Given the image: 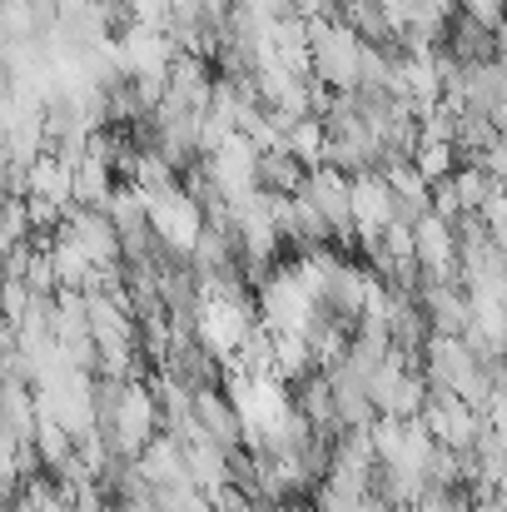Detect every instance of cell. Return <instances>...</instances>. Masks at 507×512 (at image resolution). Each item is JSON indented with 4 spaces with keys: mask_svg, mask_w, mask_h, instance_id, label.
<instances>
[{
    "mask_svg": "<svg viewBox=\"0 0 507 512\" xmlns=\"http://www.w3.org/2000/svg\"><path fill=\"white\" fill-rule=\"evenodd\" d=\"M50 264H55V279H60V289H90V279H95V259H90V249L80 244V239H70V234H55V244H50Z\"/></svg>",
    "mask_w": 507,
    "mask_h": 512,
    "instance_id": "obj_13",
    "label": "cell"
},
{
    "mask_svg": "<svg viewBox=\"0 0 507 512\" xmlns=\"http://www.w3.org/2000/svg\"><path fill=\"white\" fill-rule=\"evenodd\" d=\"M353 219H358V239H378L398 219V194L383 170L353 179Z\"/></svg>",
    "mask_w": 507,
    "mask_h": 512,
    "instance_id": "obj_8",
    "label": "cell"
},
{
    "mask_svg": "<svg viewBox=\"0 0 507 512\" xmlns=\"http://www.w3.org/2000/svg\"><path fill=\"white\" fill-rule=\"evenodd\" d=\"M135 468L155 483V488H169V483H194L189 478V458H184V443L169 433V428H160L150 443H145V453L135 458Z\"/></svg>",
    "mask_w": 507,
    "mask_h": 512,
    "instance_id": "obj_9",
    "label": "cell"
},
{
    "mask_svg": "<svg viewBox=\"0 0 507 512\" xmlns=\"http://www.w3.org/2000/svg\"><path fill=\"white\" fill-rule=\"evenodd\" d=\"M309 165L289 150V145H279V150H259V189H269V194H299L304 184H309Z\"/></svg>",
    "mask_w": 507,
    "mask_h": 512,
    "instance_id": "obj_12",
    "label": "cell"
},
{
    "mask_svg": "<svg viewBox=\"0 0 507 512\" xmlns=\"http://www.w3.org/2000/svg\"><path fill=\"white\" fill-rule=\"evenodd\" d=\"M184 458H189V478L199 483V493H214V488L234 483V478H229V448L214 443L209 433L189 438V443H184Z\"/></svg>",
    "mask_w": 507,
    "mask_h": 512,
    "instance_id": "obj_10",
    "label": "cell"
},
{
    "mask_svg": "<svg viewBox=\"0 0 507 512\" xmlns=\"http://www.w3.org/2000/svg\"><path fill=\"white\" fill-rule=\"evenodd\" d=\"M309 35H314V80L329 85V90H358L363 85V35L348 25V20H309Z\"/></svg>",
    "mask_w": 507,
    "mask_h": 512,
    "instance_id": "obj_1",
    "label": "cell"
},
{
    "mask_svg": "<svg viewBox=\"0 0 507 512\" xmlns=\"http://www.w3.org/2000/svg\"><path fill=\"white\" fill-rule=\"evenodd\" d=\"M498 140H503V130H498L493 115H483V110H458L453 145H458V160H463V165H483Z\"/></svg>",
    "mask_w": 507,
    "mask_h": 512,
    "instance_id": "obj_11",
    "label": "cell"
},
{
    "mask_svg": "<svg viewBox=\"0 0 507 512\" xmlns=\"http://www.w3.org/2000/svg\"><path fill=\"white\" fill-rule=\"evenodd\" d=\"M453 184H458V194H463V209H468V214H483V209L493 204V194L503 189L493 174L483 170V165H458Z\"/></svg>",
    "mask_w": 507,
    "mask_h": 512,
    "instance_id": "obj_16",
    "label": "cell"
},
{
    "mask_svg": "<svg viewBox=\"0 0 507 512\" xmlns=\"http://www.w3.org/2000/svg\"><path fill=\"white\" fill-rule=\"evenodd\" d=\"M204 160H209V170H214V179H219V189H224L229 204L259 189V145H254L249 135L234 130V135H229L214 155H204Z\"/></svg>",
    "mask_w": 507,
    "mask_h": 512,
    "instance_id": "obj_6",
    "label": "cell"
},
{
    "mask_svg": "<svg viewBox=\"0 0 507 512\" xmlns=\"http://www.w3.org/2000/svg\"><path fill=\"white\" fill-rule=\"evenodd\" d=\"M433 214H443V219H453V224L468 214V209H463V194H458V184H453V174L433 184Z\"/></svg>",
    "mask_w": 507,
    "mask_h": 512,
    "instance_id": "obj_18",
    "label": "cell"
},
{
    "mask_svg": "<svg viewBox=\"0 0 507 512\" xmlns=\"http://www.w3.org/2000/svg\"><path fill=\"white\" fill-rule=\"evenodd\" d=\"M493 120H498V130H503V135H507V95H503V100H498V110H493Z\"/></svg>",
    "mask_w": 507,
    "mask_h": 512,
    "instance_id": "obj_19",
    "label": "cell"
},
{
    "mask_svg": "<svg viewBox=\"0 0 507 512\" xmlns=\"http://www.w3.org/2000/svg\"><path fill=\"white\" fill-rule=\"evenodd\" d=\"M160 368H165L179 388H189V393H199V388H219V383H224V373H229V363L199 339V334H174L169 358L160 363Z\"/></svg>",
    "mask_w": 507,
    "mask_h": 512,
    "instance_id": "obj_2",
    "label": "cell"
},
{
    "mask_svg": "<svg viewBox=\"0 0 507 512\" xmlns=\"http://www.w3.org/2000/svg\"><path fill=\"white\" fill-rule=\"evenodd\" d=\"M150 224H155L160 244L179 249V254H194V244H199V234H204V209H199V204L184 194V184H179V189H169V194H150Z\"/></svg>",
    "mask_w": 507,
    "mask_h": 512,
    "instance_id": "obj_3",
    "label": "cell"
},
{
    "mask_svg": "<svg viewBox=\"0 0 507 512\" xmlns=\"http://www.w3.org/2000/svg\"><path fill=\"white\" fill-rule=\"evenodd\" d=\"M418 294H423V309L433 319V334H468L473 329L478 309H473V294L463 279H433Z\"/></svg>",
    "mask_w": 507,
    "mask_h": 512,
    "instance_id": "obj_7",
    "label": "cell"
},
{
    "mask_svg": "<svg viewBox=\"0 0 507 512\" xmlns=\"http://www.w3.org/2000/svg\"><path fill=\"white\" fill-rule=\"evenodd\" d=\"M304 189H309V194L319 199V209L329 214L338 249L358 244V219H353V174L334 170V165H319V170L309 174V184H304Z\"/></svg>",
    "mask_w": 507,
    "mask_h": 512,
    "instance_id": "obj_5",
    "label": "cell"
},
{
    "mask_svg": "<svg viewBox=\"0 0 507 512\" xmlns=\"http://www.w3.org/2000/svg\"><path fill=\"white\" fill-rule=\"evenodd\" d=\"M413 239H418L413 259H418V269H423V284H433V279H458V224H453V219H443V214L428 209V214L413 224Z\"/></svg>",
    "mask_w": 507,
    "mask_h": 512,
    "instance_id": "obj_4",
    "label": "cell"
},
{
    "mask_svg": "<svg viewBox=\"0 0 507 512\" xmlns=\"http://www.w3.org/2000/svg\"><path fill=\"white\" fill-rule=\"evenodd\" d=\"M413 165L438 184V179L458 174L463 160H458V145H453V140H428V135H423V140H418V150H413Z\"/></svg>",
    "mask_w": 507,
    "mask_h": 512,
    "instance_id": "obj_17",
    "label": "cell"
},
{
    "mask_svg": "<svg viewBox=\"0 0 507 512\" xmlns=\"http://www.w3.org/2000/svg\"><path fill=\"white\" fill-rule=\"evenodd\" d=\"M30 194H45V199H55V204H75V170H70L55 150H45V155L30 165Z\"/></svg>",
    "mask_w": 507,
    "mask_h": 512,
    "instance_id": "obj_14",
    "label": "cell"
},
{
    "mask_svg": "<svg viewBox=\"0 0 507 512\" xmlns=\"http://www.w3.org/2000/svg\"><path fill=\"white\" fill-rule=\"evenodd\" d=\"M289 150H294L309 170H319V165L329 160V125H324V115H304V120H294V130H289Z\"/></svg>",
    "mask_w": 507,
    "mask_h": 512,
    "instance_id": "obj_15",
    "label": "cell"
}]
</instances>
